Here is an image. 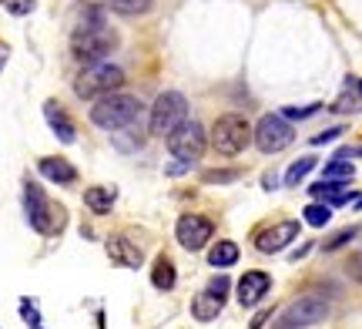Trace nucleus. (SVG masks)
Returning <instances> with one entry per match:
<instances>
[{"label":"nucleus","mask_w":362,"mask_h":329,"mask_svg":"<svg viewBox=\"0 0 362 329\" xmlns=\"http://www.w3.org/2000/svg\"><path fill=\"white\" fill-rule=\"evenodd\" d=\"M141 101L131 98V94H107V98H98L90 105V125H98L104 132H121V128H131L134 121L141 118Z\"/></svg>","instance_id":"nucleus-1"},{"label":"nucleus","mask_w":362,"mask_h":329,"mask_svg":"<svg viewBox=\"0 0 362 329\" xmlns=\"http://www.w3.org/2000/svg\"><path fill=\"white\" fill-rule=\"evenodd\" d=\"M124 88V71L117 64H88L84 71L78 74L74 81V94L84 98V101H98V98H107V94H115Z\"/></svg>","instance_id":"nucleus-2"},{"label":"nucleus","mask_w":362,"mask_h":329,"mask_svg":"<svg viewBox=\"0 0 362 329\" xmlns=\"http://www.w3.org/2000/svg\"><path fill=\"white\" fill-rule=\"evenodd\" d=\"M252 125H248L242 115H221L215 125H211V148L225 155V158H235V155H242L248 145H252Z\"/></svg>","instance_id":"nucleus-3"},{"label":"nucleus","mask_w":362,"mask_h":329,"mask_svg":"<svg viewBox=\"0 0 362 329\" xmlns=\"http://www.w3.org/2000/svg\"><path fill=\"white\" fill-rule=\"evenodd\" d=\"M117 47V34L107 27H78L71 37V51L81 64H101V57Z\"/></svg>","instance_id":"nucleus-4"},{"label":"nucleus","mask_w":362,"mask_h":329,"mask_svg":"<svg viewBox=\"0 0 362 329\" xmlns=\"http://www.w3.org/2000/svg\"><path fill=\"white\" fill-rule=\"evenodd\" d=\"M188 121V98L181 91H165L155 98L151 108V132L155 134H171L178 125Z\"/></svg>","instance_id":"nucleus-5"},{"label":"nucleus","mask_w":362,"mask_h":329,"mask_svg":"<svg viewBox=\"0 0 362 329\" xmlns=\"http://www.w3.org/2000/svg\"><path fill=\"white\" fill-rule=\"evenodd\" d=\"M255 148L262 155H279L296 142V132H292V121H285L282 115H265V118L255 125Z\"/></svg>","instance_id":"nucleus-6"},{"label":"nucleus","mask_w":362,"mask_h":329,"mask_svg":"<svg viewBox=\"0 0 362 329\" xmlns=\"http://www.w3.org/2000/svg\"><path fill=\"white\" fill-rule=\"evenodd\" d=\"M205 145H208L205 128H202L198 121H185V125H178V128L168 134V151L178 161H198L205 155Z\"/></svg>","instance_id":"nucleus-7"},{"label":"nucleus","mask_w":362,"mask_h":329,"mask_svg":"<svg viewBox=\"0 0 362 329\" xmlns=\"http://www.w3.org/2000/svg\"><path fill=\"white\" fill-rule=\"evenodd\" d=\"M325 316H329V303H325L322 296H302V299H296V303L282 313L279 326L282 329H305V326L322 323Z\"/></svg>","instance_id":"nucleus-8"},{"label":"nucleus","mask_w":362,"mask_h":329,"mask_svg":"<svg viewBox=\"0 0 362 329\" xmlns=\"http://www.w3.org/2000/svg\"><path fill=\"white\" fill-rule=\"evenodd\" d=\"M175 236L188 252H198L208 246V238L215 236V222L205 215H181L175 225Z\"/></svg>","instance_id":"nucleus-9"},{"label":"nucleus","mask_w":362,"mask_h":329,"mask_svg":"<svg viewBox=\"0 0 362 329\" xmlns=\"http://www.w3.org/2000/svg\"><path fill=\"white\" fill-rule=\"evenodd\" d=\"M296 236H298L296 219H288V222H275V225L262 229L259 236H255V249L265 252V255H275V252H282L288 242H296Z\"/></svg>","instance_id":"nucleus-10"},{"label":"nucleus","mask_w":362,"mask_h":329,"mask_svg":"<svg viewBox=\"0 0 362 329\" xmlns=\"http://www.w3.org/2000/svg\"><path fill=\"white\" fill-rule=\"evenodd\" d=\"M24 212L34 232H51V202L34 182H24Z\"/></svg>","instance_id":"nucleus-11"},{"label":"nucleus","mask_w":362,"mask_h":329,"mask_svg":"<svg viewBox=\"0 0 362 329\" xmlns=\"http://www.w3.org/2000/svg\"><path fill=\"white\" fill-rule=\"evenodd\" d=\"M272 289V279L269 272H259V269H252L245 276L238 279V303L242 306H259L265 299V292Z\"/></svg>","instance_id":"nucleus-12"},{"label":"nucleus","mask_w":362,"mask_h":329,"mask_svg":"<svg viewBox=\"0 0 362 329\" xmlns=\"http://www.w3.org/2000/svg\"><path fill=\"white\" fill-rule=\"evenodd\" d=\"M44 118H47V125H51V132L57 142H64V145H74V142H78L74 121H71V115H67L57 101H47V105H44Z\"/></svg>","instance_id":"nucleus-13"},{"label":"nucleus","mask_w":362,"mask_h":329,"mask_svg":"<svg viewBox=\"0 0 362 329\" xmlns=\"http://www.w3.org/2000/svg\"><path fill=\"white\" fill-rule=\"evenodd\" d=\"M37 171L54 185H71L74 178H78V168H74L67 158H61V155H47V158H40Z\"/></svg>","instance_id":"nucleus-14"},{"label":"nucleus","mask_w":362,"mask_h":329,"mask_svg":"<svg viewBox=\"0 0 362 329\" xmlns=\"http://www.w3.org/2000/svg\"><path fill=\"white\" fill-rule=\"evenodd\" d=\"M115 188H107V185H90L88 192H84V205H88L94 215H107V212L115 209Z\"/></svg>","instance_id":"nucleus-15"},{"label":"nucleus","mask_w":362,"mask_h":329,"mask_svg":"<svg viewBox=\"0 0 362 329\" xmlns=\"http://www.w3.org/2000/svg\"><path fill=\"white\" fill-rule=\"evenodd\" d=\"M309 195L315 198V202H329V205H346V202H352V195L342 188V182H315L309 188Z\"/></svg>","instance_id":"nucleus-16"},{"label":"nucleus","mask_w":362,"mask_h":329,"mask_svg":"<svg viewBox=\"0 0 362 329\" xmlns=\"http://www.w3.org/2000/svg\"><path fill=\"white\" fill-rule=\"evenodd\" d=\"M238 246H235L232 238H221V242H215L211 249H208V265H215V269H228V265L238 262Z\"/></svg>","instance_id":"nucleus-17"},{"label":"nucleus","mask_w":362,"mask_h":329,"mask_svg":"<svg viewBox=\"0 0 362 329\" xmlns=\"http://www.w3.org/2000/svg\"><path fill=\"white\" fill-rule=\"evenodd\" d=\"M107 249H111V255H115L117 262H124V265H131V269H138V265H141V249H134V246H131L128 238L124 236H115L111 238V246H107Z\"/></svg>","instance_id":"nucleus-18"},{"label":"nucleus","mask_w":362,"mask_h":329,"mask_svg":"<svg viewBox=\"0 0 362 329\" xmlns=\"http://www.w3.org/2000/svg\"><path fill=\"white\" fill-rule=\"evenodd\" d=\"M218 313H221V299H215L211 292H202V296L192 299V316L198 319V323H211Z\"/></svg>","instance_id":"nucleus-19"},{"label":"nucleus","mask_w":362,"mask_h":329,"mask_svg":"<svg viewBox=\"0 0 362 329\" xmlns=\"http://www.w3.org/2000/svg\"><path fill=\"white\" fill-rule=\"evenodd\" d=\"M332 111L336 115H356V111H362V91L356 88V81H349V88L332 101Z\"/></svg>","instance_id":"nucleus-20"},{"label":"nucleus","mask_w":362,"mask_h":329,"mask_svg":"<svg viewBox=\"0 0 362 329\" xmlns=\"http://www.w3.org/2000/svg\"><path fill=\"white\" fill-rule=\"evenodd\" d=\"M104 7L121 13V17H141L155 7V0H104Z\"/></svg>","instance_id":"nucleus-21"},{"label":"nucleus","mask_w":362,"mask_h":329,"mask_svg":"<svg viewBox=\"0 0 362 329\" xmlns=\"http://www.w3.org/2000/svg\"><path fill=\"white\" fill-rule=\"evenodd\" d=\"M151 286L155 289H161V292H168V289H175V265H171V259H158L155 262V272H151Z\"/></svg>","instance_id":"nucleus-22"},{"label":"nucleus","mask_w":362,"mask_h":329,"mask_svg":"<svg viewBox=\"0 0 362 329\" xmlns=\"http://www.w3.org/2000/svg\"><path fill=\"white\" fill-rule=\"evenodd\" d=\"M315 165H319V158H312V155H305V158L292 161V165H288V171H285V185H298L312 168H315Z\"/></svg>","instance_id":"nucleus-23"},{"label":"nucleus","mask_w":362,"mask_h":329,"mask_svg":"<svg viewBox=\"0 0 362 329\" xmlns=\"http://www.w3.org/2000/svg\"><path fill=\"white\" fill-rule=\"evenodd\" d=\"M325 182H349L352 175H356V168H352L346 158H332L329 165H325Z\"/></svg>","instance_id":"nucleus-24"},{"label":"nucleus","mask_w":362,"mask_h":329,"mask_svg":"<svg viewBox=\"0 0 362 329\" xmlns=\"http://www.w3.org/2000/svg\"><path fill=\"white\" fill-rule=\"evenodd\" d=\"M302 219H305V222H309L312 229H322V225L329 222V219H332V209H329L325 202H312L309 209L302 212Z\"/></svg>","instance_id":"nucleus-25"},{"label":"nucleus","mask_w":362,"mask_h":329,"mask_svg":"<svg viewBox=\"0 0 362 329\" xmlns=\"http://www.w3.org/2000/svg\"><path fill=\"white\" fill-rule=\"evenodd\" d=\"M242 171L238 168H208V171H202V178H205L208 185H225V182H235Z\"/></svg>","instance_id":"nucleus-26"},{"label":"nucleus","mask_w":362,"mask_h":329,"mask_svg":"<svg viewBox=\"0 0 362 329\" xmlns=\"http://www.w3.org/2000/svg\"><path fill=\"white\" fill-rule=\"evenodd\" d=\"M315 111H322L319 101H315V105H302V108H282V118L285 121H305V118H312Z\"/></svg>","instance_id":"nucleus-27"},{"label":"nucleus","mask_w":362,"mask_h":329,"mask_svg":"<svg viewBox=\"0 0 362 329\" xmlns=\"http://www.w3.org/2000/svg\"><path fill=\"white\" fill-rule=\"evenodd\" d=\"M352 238H356V229H342V232H336V236L325 238L322 249H325V252H336V249H342V246H349Z\"/></svg>","instance_id":"nucleus-28"},{"label":"nucleus","mask_w":362,"mask_h":329,"mask_svg":"<svg viewBox=\"0 0 362 329\" xmlns=\"http://www.w3.org/2000/svg\"><path fill=\"white\" fill-rule=\"evenodd\" d=\"M37 7V0H7V11L13 13V17H24V13H30Z\"/></svg>","instance_id":"nucleus-29"},{"label":"nucleus","mask_w":362,"mask_h":329,"mask_svg":"<svg viewBox=\"0 0 362 329\" xmlns=\"http://www.w3.org/2000/svg\"><path fill=\"white\" fill-rule=\"evenodd\" d=\"M228 286H232V282H228L225 276H215L211 282H208V292H211L215 299H225V296H228Z\"/></svg>","instance_id":"nucleus-30"},{"label":"nucleus","mask_w":362,"mask_h":329,"mask_svg":"<svg viewBox=\"0 0 362 329\" xmlns=\"http://www.w3.org/2000/svg\"><path fill=\"white\" fill-rule=\"evenodd\" d=\"M21 316H24L34 329H40V316H37V309H34V303H30V299H24V303H21Z\"/></svg>","instance_id":"nucleus-31"},{"label":"nucleus","mask_w":362,"mask_h":329,"mask_svg":"<svg viewBox=\"0 0 362 329\" xmlns=\"http://www.w3.org/2000/svg\"><path fill=\"white\" fill-rule=\"evenodd\" d=\"M339 134H342V128H329V132H319L315 138H309V142H312V148H315V145H329V142H336Z\"/></svg>","instance_id":"nucleus-32"},{"label":"nucleus","mask_w":362,"mask_h":329,"mask_svg":"<svg viewBox=\"0 0 362 329\" xmlns=\"http://www.w3.org/2000/svg\"><path fill=\"white\" fill-rule=\"evenodd\" d=\"M269 319H272V309H262L259 316L252 319V329H265V323H269Z\"/></svg>","instance_id":"nucleus-33"},{"label":"nucleus","mask_w":362,"mask_h":329,"mask_svg":"<svg viewBox=\"0 0 362 329\" xmlns=\"http://www.w3.org/2000/svg\"><path fill=\"white\" fill-rule=\"evenodd\" d=\"M7 57H11V47L0 40V71H4V64H7Z\"/></svg>","instance_id":"nucleus-34"},{"label":"nucleus","mask_w":362,"mask_h":329,"mask_svg":"<svg viewBox=\"0 0 362 329\" xmlns=\"http://www.w3.org/2000/svg\"><path fill=\"white\" fill-rule=\"evenodd\" d=\"M349 269H356L352 276H356V279H362V255H356V259H352V262H349Z\"/></svg>","instance_id":"nucleus-35"},{"label":"nucleus","mask_w":362,"mask_h":329,"mask_svg":"<svg viewBox=\"0 0 362 329\" xmlns=\"http://www.w3.org/2000/svg\"><path fill=\"white\" fill-rule=\"evenodd\" d=\"M185 171H188V165H185V161H175L168 168V175H185Z\"/></svg>","instance_id":"nucleus-36"},{"label":"nucleus","mask_w":362,"mask_h":329,"mask_svg":"<svg viewBox=\"0 0 362 329\" xmlns=\"http://www.w3.org/2000/svg\"><path fill=\"white\" fill-rule=\"evenodd\" d=\"M262 185H265V188H275V185H279V178H275V175H272V171H269V175L262 178Z\"/></svg>","instance_id":"nucleus-37"},{"label":"nucleus","mask_w":362,"mask_h":329,"mask_svg":"<svg viewBox=\"0 0 362 329\" xmlns=\"http://www.w3.org/2000/svg\"><path fill=\"white\" fill-rule=\"evenodd\" d=\"M356 209H362V198H356Z\"/></svg>","instance_id":"nucleus-38"},{"label":"nucleus","mask_w":362,"mask_h":329,"mask_svg":"<svg viewBox=\"0 0 362 329\" xmlns=\"http://www.w3.org/2000/svg\"><path fill=\"white\" fill-rule=\"evenodd\" d=\"M0 4H7V0H0Z\"/></svg>","instance_id":"nucleus-39"}]
</instances>
